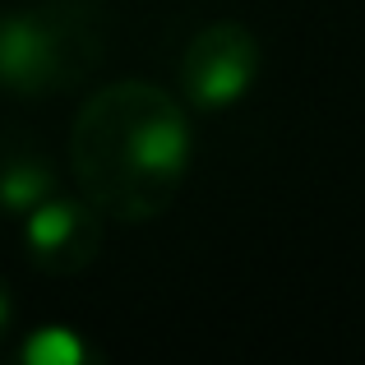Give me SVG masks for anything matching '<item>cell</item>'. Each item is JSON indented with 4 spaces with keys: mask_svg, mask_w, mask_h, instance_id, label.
Instances as JSON below:
<instances>
[{
    "mask_svg": "<svg viewBox=\"0 0 365 365\" xmlns=\"http://www.w3.org/2000/svg\"><path fill=\"white\" fill-rule=\"evenodd\" d=\"M5 324H9V292H5V282H0V333H5Z\"/></svg>",
    "mask_w": 365,
    "mask_h": 365,
    "instance_id": "52a82bcc",
    "label": "cell"
},
{
    "mask_svg": "<svg viewBox=\"0 0 365 365\" xmlns=\"http://www.w3.org/2000/svg\"><path fill=\"white\" fill-rule=\"evenodd\" d=\"M51 195V167L46 158L28 148H5L0 153V204L5 208H33Z\"/></svg>",
    "mask_w": 365,
    "mask_h": 365,
    "instance_id": "5b68a950",
    "label": "cell"
},
{
    "mask_svg": "<svg viewBox=\"0 0 365 365\" xmlns=\"http://www.w3.org/2000/svg\"><path fill=\"white\" fill-rule=\"evenodd\" d=\"M102 236H107V213L88 195H46L42 204L28 208L24 217V250L42 273L74 277L98 259Z\"/></svg>",
    "mask_w": 365,
    "mask_h": 365,
    "instance_id": "277c9868",
    "label": "cell"
},
{
    "mask_svg": "<svg viewBox=\"0 0 365 365\" xmlns=\"http://www.w3.org/2000/svg\"><path fill=\"white\" fill-rule=\"evenodd\" d=\"M79 190L116 222H153L190 171V116L167 88L120 79L93 93L70 130Z\"/></svg>",
    "mask_w": 365,
    "mask_h": 365,
    "instance_id": "6da1fadb",
    "label": "cell"
},
{
    "mask_svg": "<svg viewBox=\"0 0 365 365\" xmlns=\"http://www.w3.org/2000/svg\"><path fill=\"white\" fill-rule=\"evenodd\" d=\"M255 74H259V42L236 19H217V24L199 28V33L190 37L185 56H180L185 98L204 111L236 107L250 93Z\"/></svg>",
    "mask_w": 365,
    "mask_h": 365,
    "instance_id": "3957f363",
    "label": "cell"
},
{
    "mask_svg": "<svg viewBox=\"0 0 365 365\" xmlns=\"http://www.w3.org/2000/svg\"><path fill=\"white\" fill-rule=\"evenodd\" d=\"M102 0H37L0 19V88L65 93L102 65Z\"/></svg>",
    "mask_w": 365,
    "mask_h": 365,
    "instance_id": "7a4b0ae2",
    "label": "cell"
},
{
    "mask_svg": "<svg viewBox=\"0 0 365 365\" xmlns=\"http://www.w3.org/2000/svg\"><path fill=\"white\" fill-rule=\"evenodd\" d=\"M83 356H88L83 338H74V333L61 329V324L33 333V342L24 347V361H33V365H79Z\"/></svg>",
    "mask_w": 365,
    "mask_h": 365,
    "instance_id": "8992f818",
    "label": "cell"
}]
</instances>
